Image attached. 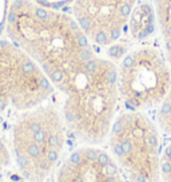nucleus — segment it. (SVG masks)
<instances>
[{"label": "nucleus", "mask_w": 171, "mask_h": 182, "mask_svg": "<svg viewBox=\"0 0 171 182\" xmlns=\"http://www.w3.org/2000/svg\"><path fill=\"white\" fill-rule=\"evenodd\" d=\"M4 35L40 67L63 105L116 78L115 63L95 52L72 14L34 0H11Z\"/></svg>", "instance_id": "obj_1"}, {"label": "nucleus", "mask_w": 171, "mask_h": 182, "mask_svg": "<svg viewBox=\"0 0 171 182\" xmlns=\"http://www.w3.org/2000/svg\"><path fill=\"white\" fill-rule=\"evenodd\" d=\"M67 125L61 111L43 103L16 115L8 145L13 165L25 182H46L63 155Z\"/></svg>", "instance_id": "obj_2"}, {"label": "nucleus", "mask_w": 171, "mask_h": 182, "mask_svg": "<svg viewBox=\"0 0 171 182\" xmlns=\"http://www.w3.org/2000/svg\"><path fill=\"white\" fill-rule=\"evenodd\" d=\"M108 142L128 182H158L161 177L159 129L142 111L127 110L115 117Z\"/></svg>", "instance_id": "obj_3"}, {"label": "nucleus", "mask_w": 171, "mask_h": 182, "mask_svg": "<svg viewBox=\"0 0 171 182\" xmlns=\"http://www.w3.org/2000/svg\"><path fill=\"white\" fill-rule=\"evenodd\" d=\"M52 94L40 67L11 39L0 36V126L12 115L46 103Z\"/></svg>", "instance_id": "obj_4"}, {"label": "nucleus", "mask_w": 171, "mask_h": 182, "mask_svg": "<svg viewBox=\"0 0 171 182\" xmlns=\"http://www.w3.org/2000/svg\"><path fill=\"white\" fill-rule=\"evenodd\" d=\"M171 88V67L154 46H140L126 54L118 68L119 98L128 110L159 106Z\"/></svg>", "instance_id": "obj_5"}, {"label": "nucleus", "mask_w": 171, "mask_h": 182, "mask_svg": "<svg viewBox=\"0 0 171 182\" xmlns=\"http://www.w3.org/2000/svg\"><path fill=\"white\" fill-rule=\"evenodd\" d=\"M139 0H74L72 15L94 46L108 47L126 32Z\"/></svg>", "instance_id": "obj_6"}, {"label": "nucleus", "mask_w": 171, "mask_h": 182, "mask_svg": "<svg viewBox=\"0 0 171 182\" xmlns=\"http://www.w3.org/2000/svg\"><path fill=\"white\" fill-rule=\"evenodd\" d=\"M56 182H126L115 159L87 145L72 151L58 170Z\"/></svg>", "instance_id": "obj_7"}, {"label": "nucleus", "mask_w": 171, "mask_h": 182, "mask_svg": "<svg viewBox=\"0 0 171 182\" xmlns=\"http://www.w3.org/2000/svg\"><path fill=\"white\" fill-rule=\"evenodd\" d=\"M158 27L156 12L152 0H139L128 17L126 31L135 40H146Z\"/></svg>", "instance_id": "obj_8"}, {"label": "nucleus", "mask_w": 171, "mask_h": 182, "mask_svg": "<svg viewBox=\"0 0 171 182\" xmlns=\"http://www.w3.org/2000/svg\"><path fill=\"white\" fill-rule=\"evenodd\" d=\"M158 28L163 39L165 55L171 67V0H152Z\"/></svg>", "instance_id": "obj_9"}, {"label": "nucleus", "mask_w": 171, "mask_h": 182, "mask_svg": "<svg viewBox=\"0 0 171 182\" xmlns=\"http://www.w3.org/2000/svg\"><path fill=\"white\" fill-rule=\"evenodd\" d=\"M156 121H158V126L161 127V130L171 135V88L166 98L163 99V102L159 105Z\"/></svg>", "instance_id": "obj_10"}, {"label": "nucleus", "mask_w": 171, "mask_h": 182, "mask_svg": "<svg viewBox=\"0 0 171 182\" xmlns=\"http://www.w3.org/2000/svg\"><path fill=\"white\" fill-rule=\"evenodd\" d=\"M13 163L12 153L8 145V141L0 137V180H3V176L7 172V169Z\"/></svg>", "instance_id": "obj_11"}, {"label": "nucleus", "mask_w": 171, "mask_h": 182, "mask_svg": "<svg viewBox=\"0 0 171 182\" xmlns=\"http://www.w3.org/2000/svg\"><path fill=\"white\" fill-rule=\"evenodd\" d=\"M161 176L163 182H171V143L161 157Z\"/></svg>", "instance_id": "obj_12"}, {"label": "nucleus", "mask_w": 171, "mask_h": 182, "mask_svg": "<svg viewBox=\"0 0 171 182\" xmlns=\"http://www.w3.org/2000/svg\"><path fill=\"white\" fill-rule=\"evenodd\" d=\"M0 182H11V181H6V180H0Z\"/></svg>", "instance_id": "obj_13"}]
</instances>
